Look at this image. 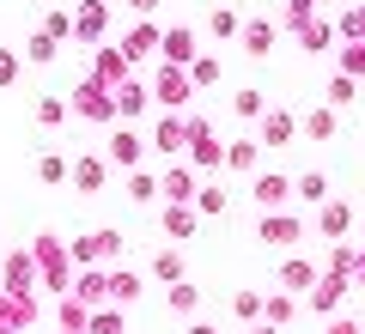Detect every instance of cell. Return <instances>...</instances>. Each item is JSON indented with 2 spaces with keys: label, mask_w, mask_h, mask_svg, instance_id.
Instances as JSON below:
<instances>
[{
  "label": "cell",
  "mask_w": 365,
  "mask_h": 334,
  "mask_svg": "<svg viewBox=\"0 0 365 334\" xmlns=\"http://www.w3.org/2000/svg\"><path fill=\"white\" fill-rule=\"evenodd\" d=\"M170 310H177V316H189V322H195V310H201V292H195V286H189V280H177V286H170Z\"/></svg>",
  "instance_id": "obj_35"
},
{
  "label": "cell",
  "mask_w": 365,
  "mask_h": 334,
  "mask_svg": "<svg viewBox=\"0 0 365 334\" xmlns=\"http://www.w3.org/2000/svg\"><path fill=\"white\" fill-rule=\"evenodd\" d=\"M292 134H299V122H292L287 110H268V116L256 122V140H262V146H287Z\"/></svg>",
  "instance_id": "obj_19"
},
{
  "label": "cell",
  "mask_w": 365,
  "mask_h": 334,
  "mask_svg": "<svg viewBox=\"0 0 365 334\" xmlns=\"http://www.w3.org/2000/svg\"><path fill=\"white\" fill-rule=\"evenodd\" d=\"M359 286H365V256H359Z\"/></svg>",
  "instance_id": "obj_51"
},
{
  "label": "cell",
  "mask_w": 365,
  "mask_h": 334,
  "mask_svg": "<svg viewBox=\"0 0 365 334\" xmlns=\"http://www.w3.org/2000/svg\"><path fill=\"white\" fill-rule=\"evenodd\" d=\"M67 177H73V165H67L61 152H37V182H49V189H55V182H67Z\"/></svg>",
  "instance_id": "obj_33"
},
{
  "label": "cell",
  "mask_w": 365,
  "mask_h": 334,
  "mask_svg": "<svg viewBox=\"0 0 365 334\" xmlns=\"http://www.w3.org/2000/svg\"><path fill=\"white\" fill-rule=\"evenodd\" d=\"M182 158H189L195 170H220L225 165V146H220V134H213L207 116H195V140H189V152H182Z\"/></svg>",
  "instance_id": "obj_8"
},
{
  "label": "cell",
  "mask_w": 365,
  "mask_h": 334,
  "mask_svg": "<svg viewBox=\"0 0 365 334\" xmlns=\"http://www.w3.org/2000/svg\"><path fill=\"white\" fill-rule=\"evenodd\" d=\"M341 73L365 79V43H341Z\"/></svg>",
  "instance_id": "obj_41"
},
{
  "label": "cell",
  "mask_w": 365,
  "mask_h": 334,
  "mask_svg": "<svg viewBox=\"0 0 365 334\" xmlns=\"http://www.w3.org/2000/svg\"><path fill=\"white\" fill-rule=\"evenodd\" d=\"M55 43H61V37H49V31H37V37L25 43V55H31V67H43V61H55Z\"/></svg>",
  "instance_id": "obj_40"
},
{
  "label": "cell",
  "mask_w": 365,
  "mask_h": 334,
  "mask_svg": "<svg viewBox=\"0 0 365 334\" xmlns=\"http://www.w3.org/2000/svg\"><path fill=\"white\" fill-rule=\"evenodd\" d=\"M250 334H287V328H280V322H268V316H262V322H250Z\"/></svg>",
  "instance_id": "obj_48"
},
{
  "label": "cell",
  "mask_w": 365,
  "mask_h": 334,
  "mask_svg": "<svg viewBox=\"0 0 365 334\" xmlns=\"http://www.w3.org/2000/svg\"><path fill=\"white\" fill-rule=\"evenodd\" d=\"M158 182H165V201H189V207H195V194H201V182H195V165H170Z\"/></svg>",
  "instance_id": "obj_18"
},
{
  "label": "cell",
  "mask_w": 365,
  "mask_h": 334,
  "mask_svg": "<svg viewBox=\"0 0 365 334\" xmlns=\"http://www.w3.org/2000/svg\"><path fill=\"white\" fill-rule=\"evenodd\" d=\"M335 128H341L335 103H329V110H311V116L299 122V134H304V140H335Z\"/></svg>",
  "instance_id": "obj_25"
},
{
  "label": "cell",
  "mask_w": 365,
  "mask_h": 334,
  "mask_svg": "<svg viewBox=\"0 0 365 334\" xmlns=\"http://www.w3.org/2000/svg\"><path fill=\"white\" fill-rule=\"evenodd\" d=\"M146 146H153V140H140V134H128V128H116V134H110V165H116V170H140V158H146Z\"/></svg>",
  "instance_id": "obj_14"
},
{
  "label": "cell",
  "mask_w": 365,
  "mask_h": 334,
  "mask_svg": "<svg viewBox=\"0 0 365 334\" xmlns=\"http://www.w3.org/2000/svg\"><path fill=\"white\" fill-rule=\"evenodd\" d=\"M37 280H43V273H37V256H25V249H19V256H6L0 286H6L13 298H31V292H37Z\"/></svg>",
  "instance_id": "obj_10"
},
{
  "label": "cell",
  "mask_w": 365,
  "mask_h": 334,
  "mask_svg": "<svg viewBox=\"0 0 365 334\" xmlns=\"http://www.w3.org/2000/svg\"><path fill=\"white\" fill-rule=\"evenodd\" d=\"M311 231L323 237V244H341V237L353 231V207H347V201H323V207L311 213Z\"/></svg>",
  "instance_id": "obj_9"
},
{
  "label": "cell",
  "mask_w": 365,
  "mask_h": 334,
  "mask_svg": "<svg viewBox=\"0 0 365 334\" xmlns=\"http://www.w3.org/2000/svg\"><path fill=\"white\" fill-rule=\"evenodd\" d=\"M299 304H304V298H299V292H287V286H280V292L268 298V310H262V316H268V322H280V328H287V322L299 316Z\"/></svg>",
  "instance_id": "obj_31"
},
{
  "label": "cell",
  "mask_w": 365,
  "mask_h": 334,
  "mask_svg": "<svg viewBox=\"0 0 365 334\" xmlns=\"http://www.w3.org/2000/svg\"><path fill=\"white\" fill-rule=\"evenodd\" d=\"M31 256H37V273H43V286H49L55 298H67V292H73V273H67V268H79V261H73V249H67L61 237H49V231H43L37 244H31Z\"/></svg>",
  "instance_id": "obj_1"
},
{
  "label": "cell",
  "mask_w": 365,
  "mask_h": 334,
  "mask_svg": "<svg viewBox=\"0 0 365 334\" xmlns=\"http://www.w3.org/2000/svg\"><path fill=\"white\" fill-rule=\"evenodd\" d=\"M347 286H359V280H353V273H341V268H323V280L304 292V310H317V316H335L341 298H347Z\"/></svg>",
  "instance_id": "obj_6"
},
{
  "label": "cell",
  "mask_w": 365,
  "mask_h": 334,
  "mask_svg": "<svg viewBox=\"0 0 365 334\" xmlns=\"http://www.w3.org/2000/svg\"><path fill=\"white\" fill-rule=\"evenodd\" d=\"M329 334H359V322H353V316H335V322H329Z\"/></svg>",
  "instance_id": "obj_47"
},
{
  "label": "cell",
  "mask_w": 365,
  "mask_h": 334,
  "mask_svg": "<svg viewBox=\"0 0 365 334\" xmlns=\"http://www.w3.org/2000/svg\"><path fill=\"white\" fill-rule=\"evenodd\" d=\"M122 322H128V304H98L86 334H122Z\"/></svg>",
  "instance_id": "obj_29"
},
{
  "label": "cell",
  "mask_w": 365,
  "mask_h": 334,
  "mask_svg": "<svg viewBox=\"0 0 365 334\" xmlns=\"http://www.w3.org/2000/svg\"><path fill=\"white\" fill-rule=\"evenodd\" d=\"M43 31H49V37H73V13H49Z\"/></svg>",
  "instance_id": "obj_44"
},
{
  "label": "cell",
  "mask_w": 365,
  "mask_h": 334,
  "mask_svg": "<svg viewBox=\"0 0 365 334\" xmlns=\"http://www.w3.org/2000/svg\"><path fill=\"white\" fill-rule=\"evenodd\" d=\"M274 37H280V31H274L268 19H250V25H244V55H268Z\"/></svg>",
  "instance_id": "obj_30"
},
{
  "label": "cell",
  "mask_w": 365,
  "mask_h": 334,
  "mask_svg": "<svg viewBox=\"0 0 365 334\" xmlns=\"http://www.w3.org/2000/svg\"><path fill=\"white\" fill-rule=\"evenodd\" d=\"M317 280H323V261H311V256H287V261H280V286H287V292L304 298Z\"/></svg>",
  "instance_id": "obj_13"
},
{
  "label": "cell",
  "mask_w": 365,
  "mask_h": 334,
  "mask_svg": "<svg viewBox=\"0 0 365 334\" xmlns=\"http://www.w3.org/2000/svg\"><path fill=\"white\" fill-rule=\"evenodd\" d=\"M122 177H128V201H134V207H146V201L165 194V182H158L153 170H122Z\"/></svg>",
  "instance_id": "obj_27"
},
{
  "label": "cell",
  "mask_w": 365,
  "mask_h": 334,
  "mask_svg": "<svg viewBox=\"0 0 365 334\" xmlns=\"http://www.w3.org/2000/svg\"><path fill=\"white\" fill-rule=\"evenodd\" d=\"M104 31H110V6L104 0H86V6L73 13V43L91 49V43H104Z\"/></svg>",
  "instance_id": "obj_12"
},
{
  "label": "cell",
  "mask_w": 365,
  "mask_h": 334,
  "mask_svg": "<svg viewBox=\"0 0 365 334\" xmlns=\"http://www.w3.org/2000/svg\"><path fill=\"white\" fill-rule=\"evenodd\" d=\"M189 140H195V116H189V110H165L158 128H153V152L182 158V152H189Z\"/></svg>",
  "instance_id": "obj_4"
},
{
  "label": "cell",
  "mask_w": 365,
  "mask_h": 334,
  "mask_svg": "<svg viewBox=\"0 0 365 334\" xmlns=\"http://www.w3.org/2000/svg\"><path fill=\"white\" fill-rule=\"evenodd\" d=\"M110 170H116L110 158H73V177H67V182H73L79 194H98V189L110 182Z\"/></svg>",
  "instance_id": "obj_16"
},
{
  "label": "cell",
  "mask_w": 365,
  "mask_h": 334,
  "mask_svg": "<svg viewBox=\"0 0 365 334\" xmlns=\"http://www.w3.org/2000/svg\"><path fill=\"white\" fill-rule=\"evenodd\" d=\"M122 49H128V61H140V55L165 49V31H153V25H134L128 37H122Z\"/></svg>",
  "instance_id": "obj_26"
},
{
  "label": "cell",
  "mask_w": 365,
  "mask_h": 334,
  "mask_svg": "<svg viewBox=\"0 0 365 334\" xmlns=\"http://www.w3.org/2000/svg\"><path fill=\"white\" fill-rule=\"evenodd\" d=\"M311 6H317V0H287V19H292V25H304V19H311Z\"/></svg>",
  "instance_id": "obj_46"
},
{
  "label": "cell",
  "mask_w": 365,
  "mask_h": 334,
  "mask_svg": "<svg viewBox=\"0 0 365 334\" xmlns=\"http://www.w3.org/2000/svg\"><path fill=\"white\" fill-rule=\"evenodd\" d=\"M232 116L237 122H262V116H268V98H262V91H237V98H232Z\"/></svg>",
  "instance_id": "obj_34"
},
{
  "label": "cell",
  "mask_w": 365,
  "mask_h": 334,
  "mask_svg": "<svg viewBox=\"0 0 365 334\" xmlns=\"http://www.w3.org/2000/svg\"><path fill=\"white\" fill-rule=\"evenodd\" d=\"M128 6L134 13H158V0H128Z\"/></svg>",
  "instance_id": "obj_49"
},
{
  "label": "cell",
  "mask_w": 365,
  "mask_h": 334,
  "mask_svg": "<svg viewBox=\"0 0 365 334\" xmlns=\"http://www.w3.org/2000/svg\"><path fill=\"white\" fill-rule=\"evenodd\" d=\"M140 292H146V280H140V273L110 268V304H140Z\"/></svg>",
  "instance_id": "obj_23"
},
{
  "label": "cell",
  "mask_w": 365,
  "mask_h": 334,
  "mask_svg": "<svg viewBox=\"0 0 365 334\" xmlns=\"http://www.w3.org/2000/svg\"><path fill=\"white\" fill-rule=\"evenodd\" d=\"M0 85H19V55L0 49Z\"/></svg>",
  "instance_id": "obj_45"
},
{
  "label": "cell",
  "mask_w": 365,
  "mask_h": 334,
  "mask_svg": "<svg viewBox=\"0 0 365 334\" xmlns=\"http://www.w3.org/2000/svg\"><path fill=\"white\" fill-rule=\"evenodd\" d=\"M158 55H165V61H177V67H189V61H195V31H182V25H170L165 31V49H158Z\"/></svg>",
  "instance_id": "obj_21"
},
{
  "label": "cell",
  "mask_w": 365,
  "mask_h": 334,
  "mask_svg": "<svg viewBox=\"0 0 365 334\" xmlns=\"http://www.w3.org/2000/svg\"><path fill=\"white\" fill-rule=\"evenodd\" d=\"M189 79H195V91H207L213 79H220V61H213V55H195V61H189Z\"/></svg>",
  "instance_id": "obj_39"
},
{
  "label": "cell",
  "mask_w": 365,
  "mask_h": 334,
  "mask_svg": "<svg viewBox=\"0 0 365 334\" xmlns=\"http://www.w3.org/2000/svg\"><path fill=\"white\" fill-rule=\"evenodd\" d=\"M250 189H256V207H292V201H299L292 177H280V170H256V177H250Z\"/></svg>",
  "instance_id": "obj_11"
},
{
  "label": "cell",
  "mask_w": 365,
  "mask_h": 334,
  "mask_svg": "<svg viewBox=\"0 0 365 334\" xmlns=\"http://www.w3.org/2000/svg\"><path fill=\"white\" fill-rule=\"evenodd\" d=\"M146 103H153V85H140V79H122L116 85V110L122 116H146Z\"/></svg>",
  "instance_id": "obj_22"
},
{
  "label": "cell",
  "mask_w": 365,
  "mask_h": 334,
  "mask_svg": "<svg viewBox=\"0 0 365 334\" xmlns=\"http://www.w3.org/2000/svg\"><path fill=\"white\" fill-rule=\"evenodd\" d=\"M207 31H213L220 43H225V37H244V25H237V13H213V19H207Z\"/></svg>",
  "instance_id": "obj_43"
},
{
  "label": "cell",
  "mask_w": 365,
  "mask_h": 334,
  "mask_svg": "<svg viewBox=\"0 0 365 334\" xmlns=\"http://www.w3.org/2000/svg\"><path fill=\"white\" fill-rule=\"evenodd\" d=\"M189 334H220V328H207V322H189Z\"/></svg>",
  "instance_id": "obj_50"
},
{
  "label": "cell",
  "mask_w": 365,
  "mask_h": 334,
  "mask_svg": "<svg viewBox=\"0 0 365 334\" xmlns=\"http://www.w3.org/2000/svg\"><path fill=\"white\" fill-rule=\"evenodd\" d=\"M292 189H299V207H323L329 201V177H323V170H299Z\"/></svg>",
  "instance_id": "obj_24"
},
{
  "label": "cell",
  "mask_w": 365,
  "mask_h": 334,
  "mask_svg": "<svg viewBox=\"0 0 365 334\" xmlns=\"http://www.w3.org/2000/svg\"><path fill=\"white\" fill-rule=\"evenodd\" d=\"M146 280H158V286H177V280H182V256H177V249H165V256H153V268H146Z\"/></svg>",
  "instance_id": "obj_32"
},
{
  "label": "cell",
  "mask_w": 365,
  "mask_h": 334,
  "mask_svg": "<svg viewBox=\"0 0 365 334\" xmlns=\"http://www.w3.org/2000/svg\"><path fill=\"white\" fill-rule=\"evenodd\" d=\"M195 213H201V219H220V213H225V189L201 182V194H195Z\"/></svg>",
  "instance_id": "obj_38"
},
{
  "label": "cell",
  "mask_w": 365,
  "mask_h": 334,
  "mask_svg": "<svg viewBox=\"0 0 365 334\" xmlns=\"http://www.w3.org/2000/svg\"><path fill=\"white\" fill-rule=\"evenodd\" d=\"M67 249H73L79 268H104V261L122 256V231H86V237H73Z\"/></svg>",
  "instance_id": "obj_7"
},
{
  "label": "cell",
  "mask_w": 365,
  "mask_h": 334,
  "mask_svg": "<svg viewBox=\"0 0 365 334\" xmlns=\"http://www.w3.org/2000/svg\"><path fill=\"white\" fill-rule=\"evenodd\" d=\"M262 310H268V298H262V292H237L232 298V316L237 322H262Z\"/></svg>",
  "instance_id": "obj_36"
},
{
  "label": "cell",
  "mask_w": 365,
  "mask_h": 334,
  "mask_svg": "<svg viewBox=\"0 0 365 334\" xmlns=\"http://www.w3.org/2000/svg\"><path fill=\"white\" fill-rule=\"evenodd\" d=\"M262 152H268L262 140H232V146H225V170H237V177H256Z\"/></svg>",
  "instance_id": "obj_20"
},
{
  "label": "cell",
  "mask_w": 365,
  "mask_h": 334,
  "mask_svg": "<svg viewBox=\"0 0 365 334\" xmlns=\"http://www.w3.org/2000/svg\"><path fill=\"white\" fill-rule=\"evenodd\" d=\"M158 225H165L170 244H189V237H195V225H201V213H195L189 201H170L165 213H158Z\"/></svg>",
  "instance_id": "obj_15"
},
{
  "label": "cell",
  "mask_w": 365,
  "mask_h": 334,
  "mask_svg": "<svg viewBox=\"0 0 365 334\" xmlns=\"http://www.w3.org/2000/svg\"><path fill=\"white\" fill-rule=\"evenodd\" d=\"M256 231H262V244H274V249H292V244H304L311 219H304V213H292V207H268Z\"/></svg>",
  "instance_id": "obj_2"
},
{
  "label": "cell",
  "mask_w": 365,
  "mask_h": 334,
  "mask_svg": "<svg viewBox=\"0 0 365 334\" xmlns=\"http://www.w3.org/2000/svg\"><path fill=\"white\" fill-rule=\"evenodd\" d=\"M153 98L165 103V110H189V98H195V79H189V67L158 61V73H153Z\"/></svg>",
  "instance_id": "obj_5"
},
{
  "label": "cell",
  "mask_w": 365,
  "mask_h": 334,
  "mask_svg": "<svg viewBox=\"0 0 365 334\" xmlns=\"http://www.w3.org/2000/svg\"><path fill=\"white\" fill-rule=\"evenodd\" d=\"M37 122H43V128H61V122H67V103L61 98H43L37 103Z\"/></svg>",
  "instance_id": "obj_42"
},
{
  "label": "cell",
  "mask_w": 365,
  "mask_h": 334,
  "mask_svg": "<svg viewBox=\"0 0 365 334\" xmlns=\"http://www.w3.org/2000/svg\"><path fill=\"white\" fill-rule=\"evenodd\" d=\"M73 298H79V304H91V310L110 304V273L104 268H79L73 273Z\"/></svg>",
  "instance_id": "obj_17"
},
{
  "label": "cell",
  "mask_w": 365,
  "mask_h": 334,
  "mask_svg": "<svg viewBox=\"0 0 365 334\" xmlns=\"http://www.w3.org/2000/svg\"><path fill=\"white\" fill-rule=\"evenodd\" d=\"M353 98H359V79H353V73H335V79H329V103H335V110H347Z\"/></svg>",
  "instance_id": "obj_37"
},
{
  "label": "cell",
  "mask_w": 365,
  "mask_h": 334,
  "mask_svg": "<svg viewBox=\"0 0 365 334\" xmlns=\"http://www.w3.org/2000/svg\"><path fill=\"white\" fill-rule=\"evenodd\" d=\"M292 31H299V43H304V49H311V55H323L329 43L341 37V31H329V25H323V19H304V25H292Z\"/></svg>",
  "instance_id": "obj_28"
},
{
  "label": "cell",
  "mask_w": 365,
  "mask_h": 334,
  "mask_svg": "<svg viewBox=\"0 0 365 334\" xmlns=\"http://www.w3.org/2000/svg\"><path fill=\"white\" fill-rule=\"evenodd\" d=\"M73 110H79L86 122H116V116H122V110H116V85H104L98 73L79 79V85H73Z\"/></svg>",
  "instance_id": "obj_3"
}]
</instances>
